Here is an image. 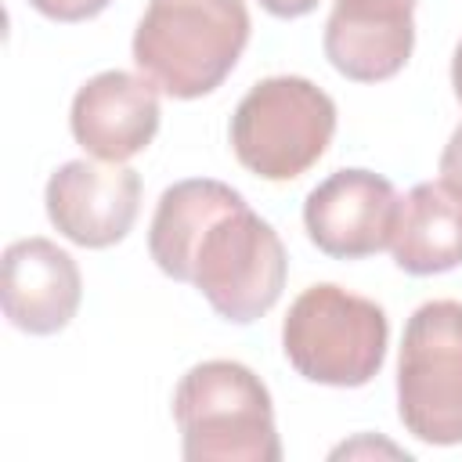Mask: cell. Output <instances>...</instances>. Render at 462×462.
<instances>
[{
  "label": "cell",
  "instance_id": "obj_1",
  "mask_svg": "<svg viewBox=\"0 0 462 462\" xmlns=\"http://www.w3.org/2000/svg\"><path fill=\"white\" fill-rule=\"evenodd\" d=\"M148 253L162 274L195 285L231 325L263 318L289 274L278 231L249 209L242 191L213 177H188L159 195Z\"/></svg>",
  "mask_w": 462,
  "mask_h": 462
},
{
  "label": "cell",
  "instance_id": "obj_2",
  "mask_svg": "<svg viewBox=\"0 0 462 462\" xmlns=\"http://www.w3.org/2000/svg\"><path fill=\"white\" fill-rule=\"evenodd\" d=\"M249 29L245 0H148L134 29V65L162 94L195 101L231 76Z\"/></svg>",
  "mask_w": 462,
  "mask_h": 462
},
{
  "label": "cell",
  "instance_id": "obj_3",
  "mask_svg": "<svg viewBox=\"0 0 462 462\" xmlns=\"http://www.w3.org/2000/svg\"><path fill=\"white\" fill-rule=\"evenodd\" d=\"M188 462H278L282 440L263 379L242 361H202L173 390Z\"/></svg>",
  "mask_w": 462,
  "mask_h": 462
},
{
  "label": "cell",
  "instance_id": "obj_4",
  "mask_svg": "<svg viewBox=\"0 0 462 462\" xmlns=\"http://www.w3.org/2000/svg\"><path fill=\"white\" fill-rule=\"evenodd\" d=\"M386 310L332 282L303 289L282 321L285 361L321 386L350 390L372 383L386 361Z\"/></svg>",
  "mask_w": 462,
  "mask_h": 462
},
{
  "label": "cell",
  "instance_id": "obj_5",
  "mask_svg": "<svg viewBox=\"0 0 462 462\" xmlns=\"http://www.w3.org/2000/svg\"><path fill=\"white\" fill-rule=\"evenodd\" d=\"M336 101L303 76H267L231 116L235 159L263 180H296L328 148Z\"/></svg>",
  "mask_w": 462,
  "mask_h": 462
},
{
  "label": "cell",
  "instance_id": "obj_6",
  "mask_svg": "<svg viewBox=\"0 0 462 462\" xmlns=\"http://www.w3.org/2000/svg\"><path fill=\"white\" fill-rule=\"evenodd\" d=\"M397 415L433 448L462 444V303L430 300L411 310L397 354Z\"/></svg>",
  "mask_w": 462,
  "mask_h": 462
},
{
  "label": "cell",
  "instance_id": "obj_7",
  "mask_svg": "<svg viewBox=\"0 0 462 462\" xmlns=\"http://www.w3.org/2000/svg\"><path fill=\"white\" fill-rule=\"evenodd\" d=\"M47 217L69 242L108 249L123 242L141 209V177L123 162H61L43 191Z\"/></svg>",
  "mask_w": 462,
  "mask_h": 462
},
{
  "label": "cell",
  "instance_id": "obj_8",
  "mask_svg": "<svg viewBox=\"0 0 462 462\" xmlns=\"http://www.w3.org/2000/svg\"><path fill=\"white\" fill-rule=\"evenodd\" d=\"M397 191L386 177L350 166L328 173L303 202L307 238L336 260H361L390 245Z\"/></svg>",
  "mask_w": 462,
  "mask_h": 462
},
{
  "label": "cell",
  "instance_id": "obj_9",
  "mask_svg": "<svg viewBox=\"0 0 462 462\" xmlns=\"http://www.w3.org/2000/svg\"><path fill=\"white\" fill-rule=\"evenodd\" d=\"M159 87L148 76L108 69L90 76L69 108L76 144L101 162H126L159 130Z\"/></svg>",
  "mask_w": 462,
  "mask_h": 462
},
{
  "label": "cell",
  "instance_id": "obj_10",
  "mask_svg": "<svg viewBox=\"0 0 462 462\" xmlns=\"http://www.w3.org/2000/svg\"><path fill=\"white\" fill-rule=\"evenodd\" d=\"M83 300V278L76 260L51 238H18L4 249L0 263V307L4 318L29 336L61 332Z\"/></svg>",
  "mask_w": 462,
  "mask_h": 462
},
{
  "label": "cell",
  "instance_id": "obj_11",
  "mask_svg": "<svg viewBox=\"0 0 462 462\" xmlns=\"http://www.w3.org/2000/svg\"><path fill=\"white\" fill-rule=\"evenodd\" d=\"M419 0H332L325 22V58L354 83H383L404 69L415 47Z\"/></svg>",
  "mask_w": 462,
  "mask_h": 462
},
{
  "label": "cell",
  "instance_id": "obj_12",
  "mask_svg": "<svg viewBox=\"0 0 462 462\" xmlns=\"http://www.w3.org/2000/svg\"><path fill=\"white\" fill-rule=\"evenodd\" d=\"M390 253L404 274L419 278L462 267V199L440 180L415 184L397 202Z\"/></svg>",
  "mask_w": 462,
  "mask_h": 462
},
{
  "label": "cell",
  "instance_id": "obj_13",
  "mask_svg": "<svg viewBox=\"0 0 462 462\" xmlns=\"http://www.w3.org/2000/svg\"><path fill=\"white\" fill-rule=\"evenodd\" d=\"M29 4L54 22H87V18L101 14L112 0H29Z\"/></svg>",
  "mask_w": 462,
  "mask_h": 462
},
{
  "label": "cell",
  "instance_id": "obj_14",
  "mask_svg": "<svg viewBox=\"0 0 462 462\" xmlns=\"http://www.w3.org/2000/svg\"><path fill=\"white\" fill-rule=\"evenodd\" d=\"M437 170H440V184H444L451 195L462 199V123L451 130V137H448V144H444V152H440Z\"/></svg>",
  "mask_w": 462,
  "mask_h": 462
},
{
  "label": "cell",
  "instance_id": "obj_15",
  "mask_svg": "<svg viewBox=\"0 0 462 462\" xmlns=\"http://www.w3.org/2000/svg\"><path fill=\"white\" fill-rule=\"evenodd\" d=\"M260 7L274 18H303L318 7V0H260Z\"/></svg>",
  "mask_w": 462,
  "mask_h": 462
},
{
  "label": "cell",
  "instance_id": "obj_16",
  "mask_svg": "<svg viewBox=\"0 0 462 462\" xmlns=\"http://www.w3.org/2000/svg\"><path fill=\"white\" fill-rule=\"evenodd\" d=\"M451 87H455V97L462 105V40L455 47V58H451Z\"/></svg>",
  "mask_w": 462,
  "mask_h": 462
}]
</instances>
